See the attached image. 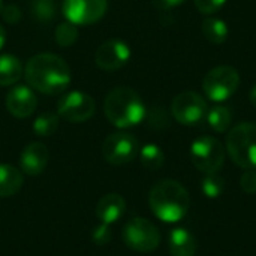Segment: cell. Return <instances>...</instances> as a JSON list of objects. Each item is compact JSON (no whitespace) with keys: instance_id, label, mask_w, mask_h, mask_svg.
Masks as SVG:
<instances>
[{"instance_id":"cell-1","label":"cell","mask_w":256,"mask_h":256,"mask_svg":"<svg viewBox=\"0 0 256 256\" xmlns=\"http://www.w3.org/2000/svg\"><path fill=\"white\" fill-rule=\"evenodd\" d=\"M27 84L44 94H60L70 84V68L57 54L40 52L30 57L24 68Z\"/></svg>"},{"instance_id":"cell-2","label":"cell","mask_w":256,"mask_h":256,"mask_svg":"<svg viewBox=\"0 0 256 256\" xmlns=\"http://www.w3.org/2000/svg\"><path fill=\"white\" fill-rule=\"evenodd\" d=\"M148 204L153 214L166 224L182 220L190 206L189 192L176 180L158 182L150 190Z\"/></svg>"},{"instance_id":"cell-3","label":"cell","mask_w":256,"mask_h":256,"mask_svg":"<svg viewBox=\"0 0 256 256\" xmlns=\"http://www.w3.org/2000/svg\"><path fill=\"white\" fill-rule=\"evenodd\" d=\"M104 112L108 122L118 129L140 124L147 114L141 96L130 87L112 88L105 98Z\"/></svg>"},{"instance_id":"cell-4","label":"cell","mask_w":256,"mask_h":256,"mask_svg":"<svg viewBox=\"0 0 256 256\" xmlns=\"http://www.w3.org/2000/svg\"><path fill=\"white\" fill-rule=\"evenodd\" d=\"M226 152L231 160L243 170H256V123H240L226 136Z\"/></svg>"},{"instance_id":"cell-5","label":"cell","mask_w":256,"mask_h":256,"mask_svg":"<svg viewBox=\"0 0 256 256\" xmlns=\"http://www.w3.org/2000/svg\"><path fill=\"white\" fill-rule=\"evenodd\" d=\"M240 81V74L234 66L222 64L206 74L202 80V90L207 99L213 102H224L238 90Z\"/></svg>"},{"instance_id":"cell-6","label":"cell","mask_w":256,"mask_h":256,"mask_svg":"<svg viewBox=\"0 0 256 256\" xmlns=\"http://www.w3.org/2000/svg\"><path fill=\"white\" fill-rule=\"evenodd\" d=\"M122 237L129 249L141 254H150L160 244V234L158 226L144 218L130 219L124 225Z\"/></svg>"},{"instance_id":"cell-7","label":"cell","mask_w":256,"mask_h":256,"mask_svg":"<svg viewBox=\"0 0 256 256\" xmlns=\"http://www.w3.org/2000/svg\"><path fill=\"white\" fill-rule=\"evenodd\" d=\"M192 164L204 174H216L225 162V147L214 136H200L190 146Z\"/></svg>"},{"instance_id":"cell-8","label":"cell","mask_w":256,"mask_h":256,"mask_svg":"<svg viewBox=\"0 0 256 256\" xmlns=\"http://www.w3.org/2000/svg\"><path fill=\"white\" fill-rule=\"evenodd\" d=\"M208 105L207 99L194 90L178 93L171 102V114L176 122L184 126H195L206 118Z\"/></svg>"},{"instance_id":"cell-9","label":"cell","mask_w":256,"mask_h":256,"mask_svg":"<svg viewBox=\"0 0 256 256\" xmlns=\"http://www.w3.org/2000/svg\"><path fill=\"white\" fill-rule=\"evenodd\" d=\"M96 110V104L88 93L72 90L69 93L62 94L57 102V114L66 122L70 123H82L93 117Z\"/></svg>"},{"instance_id":"cell-10","label":"cell","mask_w":256,"mask_h":256,"mask_svg":"<svg viewBox=\"0 0 256 256\" xmlns=\"http://www.w3.org/2000/svg\"><path fill=\"white\" fill-rule=\"evenodd\" d=\"M140 153L138 140L128 132H116L105 138L102 144V156L111 165H126Z\"/></svg>"},{"instance_id":"cell-11","label":"cell","mask_w":256,"mask_h":256,"mask_svg":"<svg viewBox=\"0 0 256 256\" xmlns=\"http://www.w3.org/2000/svg\"><path fill=\"white\" fill-rule=\"evenodd\" d=\"M108 9V0H63L62 10L75 26H90L99 21Z\"/></svg>"},{"instance_id":"cell-12","label":"cell","mask_w":256,"mask_h":256,"mask_svg":"<svg viewBox=\"0 0 256 256\" xmlns=\"http://www.w3.org/2000/svg\"><path fill=\"white\" fill-rule=\"evenodd\" d=\"M130 58V48L120 39H108L94 52V63L102 70H117L123 68Z\"/></svg>"},{"instance_id":"cell-13","label":"cell","mask_w":256,"mask_h":256,"mask_svg":"<svg viewBox=\"0 0 256 256\" xmlns=\"http://www.w3.org/2000/svg\"><path fill=\"white\" fill-rule=\"evenodd\" d=\"M38 106V99L33 90L27 86H14L6 96V108L16 118L30 117Z\"/></svg>"},{"instance_id":"cell-14","label":"cell","mask_w":256,"mask_h":256,"mask_svg":"<svg viewBox=\"0 0 256 256\" xmlns=\"http://www.w3.org/2000/svg\"><path fill=\"white\" fill-rule=\"evenodd\" d=\"M50 153L45 144L30 142L24 147L20 156L21 171L27 176H39L48 165Z\"/></svg>"},{"instance_id":"cell-15","label":"cell","mask_w":256,"mask_h":256,"mask_svg":"<svg viewBox=\"0 0 256 256\" xmlns=\"http://www.w3.org/2000/svg\"><path fill=\"white\" fill-rule=\"evenodd\" d=\"M126 212V201L118 194H108L96 204V216L102 224L111 225L117 222Z\"/></svg>"},{"instance_id":"cell-16","label":"cell","mask_w":256,"mask_h":256,"mask_svg":"<svg viewBox=\"0 0 256 256\" xmlns=\"http://www.w3.org/2000/svg\"><path fill=\"white\" fill-rule=\"evenodd\" d=\"M196 240L190 231L184 228H177L170 234V254L171 256H195Z\"/></svg>"},{"instance_id":"cell-17","label":"cell","mask_w":256,"mask_h":256,"mask_svg":"<svg viewBox=\"0 0 256 256\" xmlns=\"http://www.w3.org/2000/svg\"><path fill=\"white\" fill-rule=\"evenodd\" d=\"M24 177L21 171L12 165L0 164V198H8L20 192Z\"/></svg>"},{"instance_id":"cell-18","label":"cell","mask_w":256,"mask_h":256,"mask_svg":"<svg viewBox=\"0 0 256 256\" xmlns=\"http://www.w3.org/2000/svg\"><path fill=\"white\" fill-rule=\"evenodd\" d=\"M24 74L22 63L12 54H0V86L8 87L16 84Z\"/></svg>"},{"instance_id":"cell-19","label":"cell","mask_w":256,"mask_h":256,"mask_svg":"<svg viewBox=\"0 0 256 256\" xmlns=\"http://www.w3.org/2000/svg\"><path fill=\"white\" fill-rule=\"evenodd\" d=\"M201 30H202V34L206 36V39L214 45L224 44L230 36L228 24L222 18H216V16L206 18L201 24Z\"/></svg>"},{"instance_id":"cell-20","label":"cell","mask_w":256,"mask_h":256,"mask_svg":"<svg viewBox=\"0 0 256 256\" xmlns=\"http://www.w3.org/2000/svg\"><path fill=\"white\" fill-rule=\"evenodd\" d=\"M206 120L208 123V126L218 132V134H224L230 129L231 122H232V114L231 110L228 106L224 105H214L212 108L207 110L206 114Z\"/></svg>"},{"instance_id":"cell-21","label":"cell","mask_w":256,"mask_h":256,"mask_svg":"<svg viewBox=\"0 0 256 256\" xmlns=\"http://www.w3.org/2000/svg\"><path fill=\"white\" fill-rule=\"evenodd\" d=\"M140 160L141 165L147 170H159L165 162V154L162 148L156 144H147L140 150Z\"/></svg>"},{"instance_id":"cell-22","label":"cell","mask_w":256,"mask_h":256,"mask_svg":"<svg viewBox=\"0 0 256 256\" xmlns=\"http://www.w3.org/2000/svg\"><path fill=\"white\" fill-rule=\"evenodd\" d=\"M58 129V114L42 112L33 122V132L39 136H50Z\"/></svg>"},{"instance_id":"cell-23","label":"cell","mask_w":256,"mask_h":256,"mask_svg":"<svg viewBox=\"0 0 256 256\" xmlns=\"http://www.w3.org/2000/svg\"><path fill=\"white\" fill-rule=\"evenodd\" d=\"M30 12L39 22H51L56 18V2L54 0H32Z\"/></svg>"},{"instance_id":"cell-24","label":"cell","mask_w":256,"mask_h":256,"mask_svg":"<svg viewBox=\"0 0 256 256\" xmlns=\"http://www.w3.org/2000/svg\"><path fill=\"white\" fill-rule=\"evenodd\" d=\"M56 42L58 46L62 48H68L70 45H74L78 39V28L75 24L69 22V21H64L62 24H58L56 27Z\"/></svg>"},{"instance_id":"cell-25","label":"cell","mask_w":256,"mask_h":256,"mask_svg":"<svg viewBox=\"0 0 256 256\" xmlns=\"http://www.w3.org/2000/svg\"><path fill=\"white\" fill-rule=\"evenodd\" d=\"M225 182L216 174H206V178L202 180V192L207 198H219L224 194Z\"/></svg>"},{"instance_id":"cell-26","label":"cell","mask_w":256,"mask_h":256,"mask_svg":"<svg viewBox=\"0 0 256 256\" xmlns=\"http://www.w3.org/2000/svg\"><path fill=\"white\" fill-rule=\"evenodd\" d=\"M196 9L204 15H213L225 6L228 0H194Z\"/></svg>"},{"instance_id":"cell-27","label":"cell","mask_w":256,"mask_h":256,"mask_svg":"<svg viewBox=\"0 0 256 256\" xmlns=\"http://www.w3.org/2000/svg\"><path fill=\"white\" fill-rule=\"evenodd\" d=\"M148 123L156 129H164L170 124V120H168V116L164 110L154 108L148 116Z\"/></svg>"},{"instance_id":"cell-28","label":"cell","mask_w":256,"mask_h":256,"mask_svg":"<svg viewBox=\"0 0 256 256\" xmlns=\"http://www.w3.org/2000/svg\"><path fill=\"white\" fill-rule=\"evenodd\" d=\"M240 186L246 194H256V170H246L240 178Z\"/></svg>"},{"instance_id":"cell-29","label":"cell","mask_w":256,"mask_h":256,"mask_svg":"<svg viewBox=\"0 0 256 256\" xmlns=\"http://www.w3.org/2000/svg\"><path fill=\"white\" fill-rule=\"evenodd\" d=\"M92 240H93V243H96L98 246L106 244V243L111 240V230H110V225L100 224V225L93 231Z\"/></svg>"},{"instance_id":"cell-30","label":"cell","mask_w":256,"mask_h":256,"mask_svg":"<svg viewBox=\"0 0 256 256\" xmlns=\"http://www.w3.org/2000/svg\"><path fill=\"white\" fill-rule=\"evenodd\" d=\"M0 15L9 24H16L21 20V10H20V8L16 4H6V6H3Z\"/></svg>"},{"instance_id":"cell-31","label":"cell","mask_w":256,"mask_h":256,"mask_svg":"<svg viewBox=\"0 0 256 256\" xmlns=\"http://www.w3.org/2000/svg\"><path fill=\"white\" fill-rule=\"evenodd\" d=\"M153 4L160 9V10H168V9H172V8H177L180 4H183L186 0H152Z\"/></svg>"},{"instance_id":"cell-32","label":"cell","mask_w":256,"mask_h":256,"mask_svg":"<svg viewBox=\"0 0 256 256\" xmlns=\"http://www.w3.org/2000/svg\"><path fill=\"white\" fill-rule=\"evenodd\" d=\"M249 99H250V104L256 108V84L252 87V90L249 93Z\"/></svg>"},{"instance_id":"cell-33","label":"cell","mask_w":256,"mask_h":256,"mask_svg":"<svg viewBox=\"0 0 256 256\" xmlns=\"http://www.w3.org/2000/svg\"><path fill=\"white\" fill-rule=\"evenodd\" d=\"M4 42H6V32H4L3 26H0V50L3 48Z\"/></svg>"},{"instance_id":"cell-34","label":"cell","mask_w":256,"mask_h":256,"mask_svg":"<svg viewBox=\"0 0 256 256\" xmlns=\"http://www.w3.org/2000/svg\"><path fill=\"white\" fill-rule=\"evenodd\" d=\"M2 9H3V2L0 0V14H2Z\"/></svg>"}]
</instances>
